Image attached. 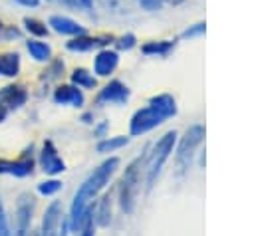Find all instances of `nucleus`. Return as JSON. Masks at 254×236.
<instances>
[{
    "label": "nucleus",
    "instance_id": "obj_1",
    "mask_svg": "<svg viewBox=\"0 0 254 236\" xmlns=\"http://www.w3.org/2000/svg\"><path fill=\"white\" fill-rule=\"evenodd\" d=\"M117 167H119V159H115V157L107 159V161L101 163V165L89 175V178L79 186V190H77L75 196H73V204H71V226L79 220V216H81L83 210L87 208V202L109 182V178L113 177V173L117 171Z\"/></svg>",
    "mask_w": 254,
    "mask_h": 236
},
{
    "label": "nucleus",
    "instance_id": "obj_2",
    "mask_svg": "<svg viewBox=\"0 0 254 236\" xmlns=\"http://www.w3.org/2000/svg\"><path fill=\"white\" fill-rule=\"evenodd\" d=\"M177 113L175 99L171 95H157L149 101V107L139 109L131 119V135H143L157 125H161L165 119L173 117Z\"/></svg>",
    "mask_w": 254,
    "mask_h": 236
},
{
    "label": "nucleus",
    "instance_id": "obj_3",
    "mask_svg": "<svg viewBox=\"0 0 254 236\" xmlns=\"http://www.w3.org/2000/svg\"><path fill=\"white\" fill-rule=\"evenodd\" d=\"M145 161V157H139L135 159L125 175H123V182H121V208L125 212H133L135 208V200H137V190H139V169H141V163Z\"/></svg>",
    "mask_w": 254,
    "mask_h": 236
},
{
    "label": "nucleus",
    "instance_id": "obj_4",
    "mask_svg": "<svg viewBox=\"0 0 254 236\" xmlns=\"http://www.w3.org/2000/svg\"><path fill=\"white\" fill-rule=\"evenodd\" d=\"M175 141H177V133H175V131H169V133L163 135L161 141L155 145L153 155H151V161H149V167H147V184H149V186H153V182H155L157 175L161 173L165 161H167L169 155L173 153Z\"/></svg>",
    "mask_w": 254,
    "mask_h": 236
},
{
    "label": "nucleus",
    "instance_id": "obj_5",
    "mask_svg": "<svg viewBox=\"0 0 254 236\" xmlns=\"http://www.w3.org/2000/svg\"><path fill=\"white\" fill-rule=\"evenodd\" d=\"M202 137H204V127L192 125L190 129H187V133H185V137L181 139L179 149H177V163H179L181 167H187V165L190 163V159L194 157L196 147L202 143Z\"/></svg>",
    "mask_w": 254,
    "mask_h": 236
},
{
    "label": "nucleus",
    "instance_id": "obj_6",
    "mask_svg": "<svg viewBox=\"0 0 254 236\" xmlns=\"http://www.w3.org/2000/svg\"><path fill=\"white\" fill-rule=\"evenodd\" d=\"M28 99V91L22 85H6L0 89V121H4V117L12 111L18 109L26 103Z\"/></svg>",
    "mask_w": 254,
    "mask_h": 236
},
{
    "label": "nucleus",
    "instance_id": "obj_7",
    "mask_svg": "<svg viewBox=\"0 0 254 236\" xmlns=\"http://www.w3.org/2000/svg\"><path fill=\"white\" fill-rule=\"evenodd\" d=\"M40 163H42L44 173H48V175H58V173L65 171V163L58 155V151H56L52 141L44 143V149H42V155H40Z\"/></svg>",
    "mask_w": 254,
    "mask_h": 236
},
{
    "label": "nucleus",
    "instance_id": "obj_8",
    "mask_svg": "<svg viewBox=\"0 0 254 236\" xmlns=\"http://www.w3.org/2000/svg\"><path fill=\"white\" fill-rule=\"evenodd\" d=\"M30 222H32V198L22 194L16 206V236H30Z\"/></svg>",
    "mask_w": 254,
    "mask_h": 236
},
{
    "label": "nucleus",
    "instance_id": "obj_9",
    "mask_svg": "<svg viewBox=\"0 0 254 236\" xmlns=\"http://www.w3.org/2000/svg\"><path fill=\"white\" fill-rule=\"evenodd\" d=\"M129 97V89L121 81H111L97 95V103H123Z\"/></svg>",
    "mask_w": 254,
    "mask_h": 236
},
{
    "label": "nucleus",
    "instance_id": "obj_10",
    "mask_svg": "<svg viewBox=\"0 0 254 236\" xmlns=\"http://www.w3.org/2000/svg\"><path fill=\"white\" fill-rule=\"evenodd\" d=\"M117 61H119V56L115 52H109V50H103L97 54L95 61H93V69L97 75L105 77L109 73H113V69L117 67Z\"/></svg>",
    "mask_w": 254,
    "mask_h": 236
},
{
    "label": "nucleus",
    "instance_id": "obj_11",
    "mask_svg": "<svg viewBox=\"0 0 254 236\" xmlns=\"http://www.w3.org/2000/svg\"><path fill=\"white\" fill-rule=\"evenodd\" d=\"M54 101L56 103H62V105H67L69 103V105L79 107L83 103V95H81V91L75 85H62V87L56 89Z\"/></svg>",
    "mask_w": 254,
    "mask_h": 236
},
{
    "label": "nucleus",
    "instance_id": "obj_12",
    "mask_svg": "<svg viewBox=\"0 0 254 236\" xmlns=\"http://www.w3.org/2000/svg\"><path fill=\"white\" fill-rule=\"evenodd\" d=\"M50 26L58 32V34H65V36H81L85 30L83 26H79L77 22L65 18V16H52L50 18Z\"/></svg>",
    "mask_w": 254,
    "mask_h": 236
},
{
    "label": "nucleus",
    "instance_id": "obj_13",
    "mask_svg": "<svg viewBox=\"0 0 254 236\" xmlns=\"http://www.w3.org/2000/svg\"><path fill=\"white\" fill-rule=\"evenodd\" d=\"M60 202H52L44 214V220H42V236H56V230H58V224H60Z\"/></svg>",
    "mask_w": 254,
    "mask_h": 236
},
{
    "label": "nucleus",
    "instance_id": "obj_14",
    "mask_svg": "<svg viewBox=\"0 0 254 236\" xmlns=\"http://www.w3.org/2000/svg\"><path fill=\"white\" fill-rule=\"evenodd\" d=\"M0 173L14 175V177H26L32 173V159L24 161H0Z\"/></svg>",
    "mask_w": 254,
    "mask_h": 236
},
{
    "label": "nucleus",
    "instance_id": "obj_15",
    "mask_svg": "<svg viewBox=\"0 0 254 236\" xmlns=\"http://www.w3.org/2000/svg\"><path fill=\"white\" fill-rule=\"evenodd\" d=\"M20 71V56L10 52V54H4L0 56V75H6V77H16Z\"/></svg>",
    "mask_w": 254,
    "mask_h": 236
},
{
    "label": "nucleus",
    "instance_id": "obj_16",
    "mask_svg": "<svg viewBox=\"0 0 254 236\" xmlns=\"http://www.w3.org/2000/svg\"><path fill=\"white\" fill-rule=\"evenodd\" d=\"M30 56L36 59V61H48L52 58V48L46 44V42H38V40H30L26 44Z\"/></svg>",
    "mask_w": 254,
    "mask_h": 236
},
{
    "label": "nucleus",
    "instance_id": "obj_17",
    "mask_svg": "<svg viewBox=\"0 0 254 236\" xmlns=\"http://www.w3.org/2000/svg\"><path fill=\"white\" fill-rule=\"evenodd\" d=\"M101 44H105V42H101V40H97V38L79 36V38L67 42V50H71V52H87V50H93V48H97V46H101Z\"/></svg>",
    "mask_w": 254,
    "mask_h": 236
},
{
    "label": "nucleus",
    "instance_id": "obj_18",
    "mask_svg": "<svg viewBox=\"0 0 254 236\" xmlns=\"http://www.w3.org/2000/svg\"><path fill=\"white\" fill-rule=\"evenodd\" d=\"M71 81H73L75 87H83V89H93L95 87V77L85 69H73Z\"/></svg>",
    "mask_w": 254,
    "mask_h": 236
},
{
    "label": "nucleus",
    "instance_id": "obj_19",
    "mask_svg": "<svg viewBox=\"0 0 254 236\" xmlns=\"http://www.w3.org/2000/svg\"><path fill=\"white\" fill-rule=\"evenodd\" d=\"M123 145H127V137H111V139H105L97 145V151L99 153H113L117 149H121Z\"/></svg>",
    "mask_w": 254,
    "mask_h": 236
},
{
    "label": "nucleus",
    "instance_id": "obj_20",
    "mask_svg": "<svg viewBox=\"0 0 254 236\" xmlns=\"http://www.w3.org/2000/svg\"><path fill=\"white\" fill-rule=\"evenodd\" d=\"M24 28H26L30 34L38 36V38H42V36L48 34V26H46L44 22L36 20V18H24Z\"/></svg>",
    "mask_w": 254,
    "mask_h": 236
},
{
    "label": "nucleus",
    "instance_id": "obj_21",
    "mask_svg": "<svg viewBox=\"0 0 254 236\" xmlns=\"http://www.w3.org/2000/svg\"><path fill=\"white\" fill-rule=\"evenodd\" d=\"M109 214H111V202H109V196H103L99 202V210H97V222L101 226L109 224V218H111Z\"/></svg>",
    "mask_w": 254,
    "mask_h": 236
},
{
    "label": "nucleus",
    "instance_id": "obj_22",
    "mask_svg": "<svg viewBox=\"0 0 254 236\" xmlns=\"http://www.w3.org/2000/svg\"><path fill=\"white\" fill-rule=\"evenodd\" d=\"M62 188V182L60 180H46V182H42V184H38V190L42 192V194H54V192H58Z\"/></svg>",
    "mask_w": 254,
    "mask_h": 236
},
{
    "label": "nucleus",
    "instance_id": "obj_23",
    "mask_svg": "<svg viewBox=\"0 0 254 236\" xmlns=\"http://www.w3.org/2000/svg\"><path fill=\"white\" fill-rule=\"evenodd\" d=\"M171 48V44H161V42H153V44H147L143 46V52L145 54H167V50Z\"/></svg>",
    "mask_w": 254,
    "mask_h": 236
},
{
    "label": "nucleus",
    "instance_id": "obj_24",
    "mask_svg": "<svg viewBox=\"0 0 254 236\" xmlns=\"http://www.w3.org/2000/svg\"><path fill=\"white\" fill-rule=\"evenodd\" d=\"M18 36H20V32H18L16 28L4 26V24L0 22V40H12V38H18Z\"/></svg>",
    "mask_w": 254,
    "mask_h": 236
},
{
    "label": "nucleus",
    "instance_id": "obj_25",
    "mask_svg": "<svg viewBox=\"0 0 254 236\" xmlns=\"http://www.w3.org/2000/svg\"><path fill=\"white\" fill-rule=\"evenodd\" d=\"M0 236H12L10 228H8V220H6V212H4L2 202H0Z\"/></svg>",
    "mask_w": 254,
    "mask_h": 236
},
{
    "label": "nucleus",
    "instance_id": "obj_26",
    "mask_svg": "<svg viewBox=\"0 0 254 236\" xmlns=\"http://www.w3.org/2000/svg\"><path fill=\"white\" fill-rule=\"evenodd\" d=\"M141 2V6H145L147 10H155V8H159V0H139Z\"/></svg>",
    "mask_w": 254,
    "mask_h": 236
},
{
    "label": "nucleus",
    "instance_id": "obj_27",
    "mask_svg": "<svg viewBox=\"0 0 254 236\" xmlns=\"http://www.w3.org/2000/svg\"><path fill=\"white\" fill-rule=\"evenodd\" d=\"M133 42H135V38H133V36H125V38H121L119 48H131V46H133Z\"/></svg>",
    "mask_w": 254,
    "mask_h": 236
},
{
    "label": "nucleus",
    "instance_id": "obj_28",
    "mask_svg": "<svg viewBox=\"0 0 254 236\" xmlns=\"http://www.w3.org/2000/svg\"><path fill=\"white\" fill-rule=\"evenodd\" d=\"M16 2L22 4V6H28V8H34V6L40 4V0H16Z\"/></svg>",
    "mask_w": 254,
    "mask_h": 236
},
{
    "label": "nucleus",
    "instance_id": "obj_29",
    "mask_svg": "<svg viewBox=\"0 0 254 236\" xmlns=\"http://www.w3.org/2000/svg\"><path fill=\"white\" fill-rule=\"evenodd\" d=\"M67 2H71V4H75V6H83V8L91 6V0H67Z\"/></svg>",
    "mask_w": 254,
    "mask_h": 236
},
{
    "label": "nucleus",
    "instance_id": "obj_30",
    "mask_svg": "<svg viewBox=\"0 0 254 236\" xmlns=\"http://www.w3.org/2000/svg\"><path fill=\"white\" fill-rule=\"evenodd\" d=\"M60 236H67V224H65V222L62 224V232H60Z\"/></svg>",
    "mask_w": 254,
    "mask_h": 236
},
{
    "label": "nucleus",
    "instance_id": "obj_31",
    "mask_svg": "<svg viewBox=\"0 0 254 236\" xmlns=\"http://www.w3.org/2000/svg\"><path fill=\"white\" fill-rule=\"evenodd\" d=\"M159 2H161V0H159ZM167 2H173V4H175V2H181V0H167Z\"/></svg>",
    "mask_w": 254,
    "mask_h": 236
}]
</instances>
